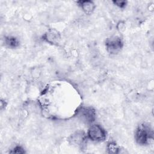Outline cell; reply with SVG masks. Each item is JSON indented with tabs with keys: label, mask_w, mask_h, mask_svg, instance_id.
<instances>
[{
	"label": "cell",
	"mask_w": 154,
	"mask_h": 154,
	"mask_svg": "<svg viewBox=\"0 0 154 154\" xmlns=\"http://www.w3.org/2000/svg\"><path fill=\"white\" fill-rule=\"evenodd\" d=\"M153 139V131L149 123L140 125L135 130V140L140 145L149 144Z\"/></svg>",
	"instance_id": "obj_1"
},
{
	"label": "cell",
	"mask_w": 154,
	"mask_h": 154,
	"mask_svg": "<svg viewBox=\"0 0 154 154\" xmlns=\"http://www.w3.org/2000/svg\"><path fill=\"white\" fill-rule=\"evenodd\" d=\"M87 138L95 142H102L106 139V132L99 125L91 124L87 132Z\"/></svg>",
	"instance_id": "obj_2"
},
{
	"label": "cell",
	"mask_w": 154,
	"mask_h": 154,
	"mask_svg": "<svg viewBox=\"0 0 154 154\" xmlns=\"http://www.w3.org/2000/svg\"><path fill=\"white\" fill-rule=\"evenodd\" d=\"M77 117L84 123L92 124L96 120V114L95 110L89 106H81L76 111Z\"/></svg>",
	"instance_id": "obj_3"
},
{
	"label": "cell",
	"mask_w": 154,
	"mask_h": 154,
	"mask_svg": "<svg viewBox=\"0 0 154 154\" xmlns=\"http://www.w3.org/2000/svg\"><path fill=\"white\" fill-rule=\"evenodd\" d=\"M123 42L119 36H112L108 38L105 41V47L108 52L111 54H117L122 49Z\"/></svg>",
	"instance_id": "obj_4"
},
{
	"label": "cell",
	"mask_w": 154,
	"mask_h": 154,
	"mask_svg": "<svg viewBox=\"0 0 154 154\" xmlns=\"http://www.w3.org/2000/svg\"><path fill=\"white\" fill-rule=\"evenodd\" d=\"M43 40L52 45H58L61 40L60 32L54 28L49 29L42 36Z\"/></svg>",
	"instance_id": "obj_5"
},
{
	"label": "cell",
	"mask_w": 154,
	"mask_h": 154,
	"mask_svg": "<svg viewBox=\"0 0 154 154\" xmlns=\"http://www.w3.org/2000/svg\"><path fill=\"white\" fill-rule=\"evenodd\" d=\"M86 138H87V136L85 135L84 132L76 131L70 135L69 138V141L73 145L82 146L85 142Z\"/></svg>",
	"instance_id": "obj_6"
},
{
	"label": "cell",
	"mask_w": 154,
	"mask_h": 154,
	"mask_svg": "<svg viewBox=\"0 0 154 154\" xmlns=\"http://www.w3.org/2000/svg\"><path fill=\"white\" fill-rule=\"evenodd\" d=\"M77 3L78 5L82 8V11L86 14H90L91 13L94 8H95V4L92 1L90 0H84V1H78Z\"/></svg>",
	"instance_id": "obj_7"
},
{
	"label": "cell",
	"mask_w": 154,
	"mask_h": 154,
	"mask_svg": "<svg viewBox=\"0 0 154 154\" xmlns=\"http://www.w3.org/2000/svg\"><path fill=\"white\" fill-rule=\"evenodd\" d=\"M4 43L9 48H16L19 45V40L14 36H6L4 38Z\"/></svg>",
	"instance_id": "obj_8"
},
{
	"label": "cell",
	"mask_w": 154,
	"mask_h": 154,
	"mask_svg": "<svg viewBox=\"0 0 154 154\" xmlns=\"http://www.w3.org/2000/svg\"><path fill=\"white\" fill-rule=\"evenodd\" d=\"M119 147L114 142H109L107 144V150L109 153H117L119 151Z\"/></svg>",
	"instance_id": "obj_9"
},
{
	"label": "cell",
	"mask_w": 154,
	"mask_h": 154,
	"mask_svg": "<svg viewBox=\"0 0 154 154\" xmlns=\"http://www.w3.org/2000/svg\"><path fill=\"white\" fill-rule=\"evenodd\" d=\"M10 152L12 153H23L25 150L20 146H16Z\"/></svg>",
	"instance_id": "obj_10"
},
{
	"label": "cell",
	"mask_w": 154,
	"mask_h": 154,
	"mask_svg": "<svg viewBox=\"0 0 154 154\" xmlns=\"http://www.w3.org/2000/svg\"><path fill=\"white\" fill-rule=\"evenodd\" d=\"M112 2L114 3V5H116V6H117L118 7L120 8H123L126 7V4H127V2L126 1H113Z\"/></svg>",
	"instance_id": "obj_11"
},
{
	"label": "cell",
	"mask_w": 154,
	"mask_h": 154,
	"mask_svg": "<svg viewBox=\"0 0 154 154\" xmlns=\"http://www.w3.org/2000/svg\"><path fill=\"white\" fill-rule=\"evenodd\" d=\"M117 28L119 30H122L123 29V28H124V23L123 22H119L118 23H117Z\"/></svg>",
	"instance_id": "obj_12"
}]
</instances>
